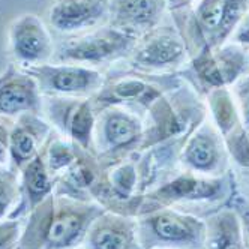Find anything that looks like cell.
I'll return each mask as SVG.
<instances>
[{
  "instance_id": "obj_1",
  "label": "cell",
  "mask_w": 249,
  "mask_h": 249,
  "mask_svg": "<svg viewBox=\"0 0 249 249\" xmlns=\"http://www.w3.org/2000/svg\"><path fill=\"white\" fill-rule=\"evenodd\" d=\"M105 209L95 201H80L51 194L24 218L17 249H75Z\"/></svg>"
},
{
  "instance_id": "obj_2",
  "label": "cell",
  "mask_w": 249,
  "mask_h": 249,
  "mask_svg": "<svg viewBox=\"0 0 249 249\" xmlns=\"http://www.w3.org/2000/svg\"><path fill=\"white\" fill-rule=\"evenodd\" d=\"M137 39L134 35L107 23L62 41L54 48L53 62L83 65L95 69L101 65L113 66L131 56Z\"/></svg>"
},
{
  "instance_id": "obj_3",
  "label": "cell",
  "mask_w": 249,
  "mask_h": 249,
  "mask_svg": "<svg viewBox=\"0 0 249 249\" xmlns=\"http://www.w3.org/2000/svg\"><path fill=\"white\" fill-rule=\"evenodd\" d=\"M141 249H206L204 219L164 207L137 216Z\"/></svg>"
},
{
  "instance_id": "obj_4",
  "label": "cell",
  "mask_w": 249,
  "mask_h": 249,
  "mask_svg": "<svg viewBox=\"0 0 249 249\" xmlns=\"http://www.w3.org/2000/svg\"><path fill=\"white\" fill-rule=\"evenodd\" d=\"M120 63V62H119ZM110 66L105 74L101 90L90 98L95 113L108 107H123L137 114L146 113L150 107L164 96L156 74L140 71L124 60V65Z\"/></svg>"
},
{
  "instance_id": "obj_5",
  "label": "cell",
  "mask_w": 249,
  "mask_h": 249,
  "mask_svg": "<svg viewBox=\"0 0 249 249\" xmlns=\"http://www.w3.org/2000/svg\"><path fill=\"white\" fill-rule=\"evenodd\" d=\"M144 131L140 114L123 107L104 108L96 113L93 152L105 167L123 161L141 150Z\"/></svg>"
},
{
  "instance_id": "obj_6",
  "label": "cell",
  "mask_w": 249,
  "mask_h": 249,
  "mask_svg": "<svg viewBox=\"0 0 249 249\" xmlns=\"http://www.w3.org/2000/svg\"><path fill=\"white\" fill-rule=\"evenodd\" d=\"M225 185L224 177L197 176L192 171L180 173L143 195L138 216L156 209L174 207L177 204L221 201L227 194Z\"/></svg>"
},
{
  "instance_id": "obj_7",
  "label": "cell",
  "mask_w": 249,
  "mask_h": 249,
  "mask_svg": "<svg viewBox=\"0 0 249 249\" xmlns=\"http://www.w3.org/2000/svg\"><path fill=\"white\" fill-rule=\"evenodd\" d=\"M36 80L42 96L93 98L104 84L99 69L74 63H44L24 68Z\"/></svg>"
},
{
  "instance_id": "obj_8",
  "label": "cell",
  "mask_w": 249,
  "mask_h": 249,
  "mask_svg": "<svg viewBox=\"0 0 249 249\" xmlns=\"http://www.w3.org/2000/svg\"><path fill=\"white\" fill-rule=\"evenodd\" d=\"M42 113L59 135L93 152L96 113L90 99L44 96Z\"/></svg>"
},
{
  "instance_id": "obj_9",
  "label": "cell",
  "mask_w": 249,
  "mask_h": 249,
  "mask_svg": "<svg viewBox=\"0 0 249 249\" xmlns=\"http://www.w3.org/2000/svg\"><path fill=\"white\" fill-rule=\"evenodd\" d=\"M9 51L21 68L50 63L54 42L45 23L35 14H23L9 26Z\"/></svg>"
},
{
  "instance_id": "obj_10",
  "label": "cell",
  "mask_w": 249,
  "mask_h": 249,
  "mask_svg": "<svg viewBox=\"0 0 249 249\" xmlns=\"http://www.w3.org/2000/svg\"><path fill=\"white\" fill-rule=\"evenodd\" d=\"M185 56L186 47L177 33L156 27L137 39L126 63L144 72L156 74L180 65Z\"/></svg>"
},
{
  "instance_id": "obj_11",
  "label": "cell",
  "mask_w": 249,
  "mask_h": 249,
  "mask_svg": "<svg viewBox=\"0 0 249 249\" xmlns=\"http://www.w3.org/2000/svg\"><path fill=\"white\" fill-rule=\"evenodd\" d=\"M42 107L39 86L24 68L9 65L0 74V117L15 120L23 114H42Z\"/></svg>"
},
{
  "instance_id": "obj_12",
  "label": "cell",
  "mask_w": 249,
  "mask_h": 249,
  "mask_svg": "<svg viewBox=\"0 0 249 249\" xmlns=\"http://www.w3.org/2000/svg\"><path fill=\"white\" fill-rule=\"evenodd\" d=\"M54 132L42 114H23L15 119L9 134V165L20 171L38 155Z\"/></svg>"
},
{
  "instance_id": "obj_13",
  "label": "cell",
  "mask_w": 249,
  "mask_h": 249,
  "mask_svg": "<svg viewBox=\"0 0 249 249\" xmlns=\"http://www.w3.org/2000/svg\"><path fill=\"white\" fill-rule=\"evenodd\" d=\"M110 0H56L50 23L57 32L77 35L108 23Z\"/></svg>"
},
{
  "instance_id": "obj_14",
  "label": "cell",
  "mask_w": 249,
  "mask_h": 249,
  "mask_svg": "<svg viewBox=\"0 0 249 249\" xmlns=\"http://www.w3.org/2000/svg\"><path fill=\"white\" fill-rule=\"evenodd\" d=\"M218 48V51H213L212 47L204 44L192 62V69L197 78L212 90L234 81L245 68L242 50L233 45Z\"/></svg>"
},
{
  "instance_id": "obj_15",
  "label": "cell",
  "mask_w": 249,
  "mask_h": 249,
  "mask_svg": "<svg viewBox=\"0 0 249 249\" xmlns=\"http://www.w3.org/2000/svg\"><path fill=\"white\" fill-rule=\"evenodd\" d=\"M81 246L84 249H141L137 218L105 210L89 228Z\"/></svg>"
},
{
  "instance_id": "obj_16",
  "label": "cell",
  "mask_w": 249,
  "mask_h": 249,
  "mask_svg": "<svg viewBox=\"0 0 249 249\" xmlns=\"http://www.w3.org/2000/svg\"><path fill=\"white\" fill-rule=\"evenodd\" d=\"M165 0H110L108 24L140 38L161 23Z\"/></svg>"
},
{
  "instance_id": "obj_17",
  "label": "cell",
  "mask_w": 249,
  "mask_h": 249,
  "mask_svg": "<svg viewBox=\"0 0 249 249\" xmlns=\"http://www.w3.org/2000/svg\"><path fill=\"white\" fill-rule=\"evenodd\" d=\"M54 177L50 174L42 155H38L20 170V200L8 218L24 219L54 192Z\"/></svg>"
},
{
  "instance_id": "obj_18",
  "label": "cell",
  "mask_w": 249,
  "mask_h": 249,
  "mask_svg": "<svg viewBox=\"0 0 249 249\" xmlns=\"http://www.w3.org/2000/svg\"><path fill=\"white\" fill-rule=\"evenodd\" d=\"M182 162L195 174L219 177L215 174L224 167V156L218 137L207 128L198 129L185 143Z\"/></svg>"
},
{
  "instance_id": "obj_19",
  "label": "cell",
  "mask_w": 249,
  "mask_h": 249,
  "mask_svg": "<svg viewBox=\"0 0 249 249\" xmlns=\"http://www.w3.org/2000/svg\"><path fill=\"white\" fill-rule=\"evenodd\" d=\"M206 224V249H246L240 218L234 207H221L209 213Z\"/></svg>"
},
{
  "instance_id": "obj_20",
  "label": "cell",
  "mask_w": 249,
  "mask_h": 249,
  "mask_svg": "<svg viewBox=\"0 0 249 249\" xmlns=\"http://www.w3.org/2000/svg\"><path fill=\"white\" fill-rule=\"evenodd\" d=\"M248 5L249 0H224L221 23L209 47L218 48L224 44V41L233 33V30L237 29V24L242 23V20L245 18Z\"/></svg>"
},
{
  "instance_id": "obj_21",
  "label": "cell",
  "mask_w": 249,
  "mask_h": 249,
  "mask_svg": "<svg viewBox=\"0 0 249 249\" xmlns=\"http://www.w3.org/2000/svg\"><path fill=\"white\" fill-rule=\"evenodd\" d=\"M224 0H201L195 9V29L203 36V44H210L218 32Z\"/></svg>"
},
{
  "instance_id": "obj_22",
  "label": "cell",
  "mask_w": 249,
  "mask_h": 249,
  "mask_svg": "<svg viewBox=\"0 0 249 249\" xmlns=\"http://www.w3.org/2000/svg\"><path fill=\"white\" fill-rule=\"evenodd\" d=\"M20 200V171L0 165V219L8 218Z\"/></svg>"
},
{
  "instance_id": "obj_23",
  "label": "cell",
  "mask_w": 249,
  "mask_h": 249,
  "mask_svg": "<svg viewBox=\"0 0 249 249\" xmlns=\"http://www.w3.org/2000/svg\"><path fill=\"white\" fill-rule=\"evenodd\" d=\"M210 108L213 111V117L216 120L219 131L227 137L234 129L236 108L233 101H231L230 93L224 87L213 89L210 92Z\"/></svg>"
},
{
  "instance_id": "obj_24",
  "label": "cell",
  "mask_w": 249,
  "mask_h": 249,
  "mask_svg": "<svg viewBox=\"0 0 249 249\" xmlns=\"http://www.w3.org/2000/svg\"><path fill=\"white\" fill-rule=\"evenodd\" d=\"M225 143L233 161L239 168H249V137L243 129L230 132L225 137Z\"/></svg>"
},
{
  "instance_id": "obj_25",
  "label": "cell",
  "mask_w": 249,
  "mask_h": 249,
  "mask_svg": "<svg viewBox=\"0 0 249 249\" xmlns=\"http://www.w3.org/2000/svg\"><path fill=\"white\" fill-rule=\"evenodd\" d=\"M24 228V219H0V249H17Z\"/></svg>"
},
{
  "instance_id": "obj_26",
  "label": "cell",
  "mask_w": 249,
  "mask_h": 249,
  "mask_svg": "<svg viewBox=\"0 0 249 249\" xmlns=\"http://www.w3.org/2000/svg\"><path fill=\"white\" fill-rule=\"evenodd\" d=\"M14 120L0 117V165H9V134Z\"/></svg>"
},
{
  "instance_id": "obj_27",
  "label": "cell",
  "mask_w": 249,
  "mask_h": 249,
  "mask_svg": "<svg viewBox=\"0 0 249 249\" xmlns=\"http://www.w3.org/2000/svg\"><path fill=\"white\" fill-rule=\"evenodd\" d=\"M237 99L240 104L243 123L246 124V128H249V77L243 78L237 84Z\"/></svg>"
},
{
  "instance_id": "obj_28",
  "label": "cell",
  "mask_w": 249,
  "mask_h": 249,
  "mask_svg": "<svg viewBox=\"0 0 249 249\" xmlns=\"http://www.w3.org/2000/svg\"><path fill=\"white\" fill-rule=\"evenodd\" d=\"M233 207L237 212L240 222H242L243 236H245V246H246V249H249V203H246L242 197H239V198H236Z\"/></svg>"
},
{
  "instance_id": "obj_29",
  "label": "cell",
  "mask_w": 249,
  "mask_h": 249,
  "mask_svg": "<svg viewBox=\"0 0 249 249\" xmlns=\"http://www.w3.org/2000/svg\"><path fill=\"white\" fill-rule=\"evenodd\" d=\"M236 41L239 44H249V14L245 15L240 27L236 32Z\"/></svg>"
},
{
  "instance_id": "obj_30",
  "label": "cell",
  "mask_w": 249,
  "mask_h": 249,
  "mask_svg": "<svg viewBox=\"0 0 249 249\" xmlns=\"http://www.w3.org/2000/svg\"><path fill=\"white\" fill-rule=\"evenodd\" d=\"M242 170V176L239 179V185L243 189V194L248 195V197H242L246 203H249V168H240Z\"/></svg>"
},
{
  "instance_id": "obj_31",
  "label": "cell",
  "mask_w": 249,
  "mask_h": 249,
  "mask_svg": "<svg viewBox=\"0 0 249 249\" xmlns=\"http://www.w3.org/2000/svg\"><path fill=\"white\" fill-rule=\"evenodd\" d=\"M167 2V6L173 11H177V9H182L185 8L186 5H189L192 0H165Z\"/></svg>"
},
{
  "instance_id": "obj_32",
  "label": "cell",
  "mask_w": 249,
  "mask_h": 249,
  "mask_svg": "<svg viewBox=\"0 0 249 249\" xmlns=\"http://www.w3.org/2000/svg\"><path fill=\"white\" fill-rule=\"evenodd\" d=\"M75 249H84V248H83V246H80V248H75Z\"/></svg>"
}]
</instances>
